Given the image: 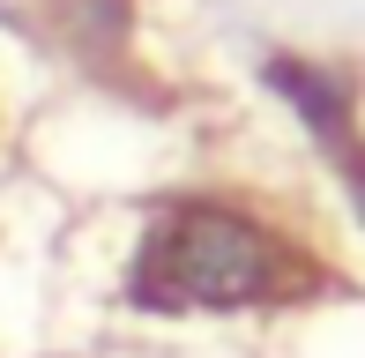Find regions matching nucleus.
Here are the masks:
<instances>
[{"label":"nucleus","mask_w":365,"mask_h":358,"mask_svg":"<svg viewBox=\"0 0 365 358\" xmlns=\"http://www.w3.org/2000/svg\"><path fill=\"white\" fill-rule=\"evenodd\" d=\"M313 269L284 224L254 217L239 202L194 194L149 217L135 262H127V299L157 314H246V306H284L313 291Z\"/></svg>","instance_id":"obj_1"},{"label":"nucleus","mask_w":365,"mask_h":358,"mask_svg":"<svg viewBox=\"0 0 365 358\" xmlns=\"http://www.w3.org/2000/svg\"><path fill=\"white\" fill-rule=\"evenodd\" d=\"M261 83L284 97V105L298 112V127H306L328 157H336V172L365 157V142H358V97H351V83H343L336 68L284 53V60H269V68H261Z\"/></svg>","instance_id":"obj_2"},{"label":"nucleus","mask_w":365,"mask_h":358,"mask_svg":"<svg viewBox=\"0 0 365 358\" xmlns=\"http://www.w3.org/2000/svg\"><path fill=\"white\" fill-rule=\"evenodd\" d=\"M53 38L82 68H105L112 53L135 45V0H53Z\"/></svg>","instance_id":"obj_3"},{"label":"nucleus","mask_w":365,"mask_h":358,"mask_svg":"<svg viewBox=\"0 0 365 358\" xmlns=\"http://www.w3.org/2000/svg\"><path fill=\"white\" fill-rule=\"evenodd\" d=\"M343 179H351V202H358V217H365V157H358V165H343Z\"/></svg>","instance_id":"obj_4"}]
</instances>
